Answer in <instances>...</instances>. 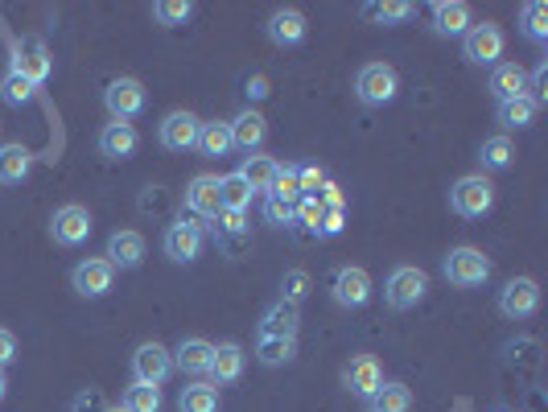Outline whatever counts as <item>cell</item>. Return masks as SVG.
Here are the masks:
<instances>
[{
    "instance_id": "cell-1",
    "label": "cell",
    "mask_w": 548,
    "mask_h": 412,
    "mask_svg": "<svg viewBox=\"0 0 548 412\" xmlns=\"http://www.w3.org/2000/svg\"><path fill=\"white\" fill-rule=\"evenodd\" d=\"M396 91H400V75L388 62H367L355 75V95H359V103H367V108H384V103L396 99Z\"/></svg>"
},
{
    "instance_id": "cell-2",
    "label": "cell",
    "mask_w": 548,
    "mask_h": 412,
    "mask_svg": "<svg viewBox=\"0 0 548 412\" xmlns=\"http://www.w3.org/2000/svg\"><path fill=\"white\" fill-rule=\"evenodd\" d=\"M450 206H454L462 219H483L491 206H495V186H491V178H483V174L458 178L454 190H450Z\"/></svg>"
},
{
    "instance_id": "cell-3",
    "label": "cell",
    "mask_w": 548,
    "mask_h": 412,
    "mask_svg": "<svg viewBox=\"0 0 548 412\" xmlns=\"http://www.w3.org/2000/svg\"><path fill=\"white\" fill-rule=\"evenodd\" d=\"M441 272H445V281L458 285V289H478L491 277V260L478 248H454L441 260Z\"/></svg>"
},
{
    "instance_id": "cell-4",
    "label": "cell",
    "mask_w": 548,
    "mask_h": 412,
    "mask_svg": "<svg viewBox=\"0 0 548 412\" xmlns=\"http://www.w3.org/2000/svg\"><path fill=\"white\" fill-rule=\"evenodd\" d=\"M425 293H429V277H425L421 268H413V264L392 268V277L384 285V301L392 309H417L425 301Z\"/></svg>"
},
{
    "instance_id": "cell-5",
    "label": "cell",
    "mask_w": 548,
    "mask_h": 412,
    "mask_svg": "<svg viewBox=\"0 0 548 412\" xmlns=\"http://www.w3.org/2000/svg\"><path fill=\"white\" fill-rule=\"evenodd\" d=\"M91 227H95V223H91L87 206L66 202V206H58L54 219H50V239H54V244H62V248H79V244H87Z\"/></svg>"
},
{
    "instance_id": "cell-6",
    "label": "cell",
    "mask_w": 548,
    "mask_h": 412,
    "mask_svg": "<svg viewBox=\"0 0 548 412\" xmlns=\"http://www.w3.org/2000/svg\"><path fill=\"white\" fill-rule=\"evenodd\" d=\"M462 54L474 66H495L503 58V29L491 21H478L462 33Z\"/></svg>"
},
{
    "instance_id": "cell-7",
    "label": "cell",
    "mask_w": 548,
    "mask_h": 412,
    "mask_svg": "<svg viewBox=\"0 0 548 412\" xmlns=\"http://www.w3.org/2000/svg\"><path fill=\"white\" fill-rule=\"evenodd\" d=\"M169 371H174V351H165L161 342H141L132 355V375L136 384H153L161 388L169 380Z\"/></svg>"
},
{
    "instance_id": "cell-8",
    "label": "cell",
    "mask_w": 548,
    "mask_h": 412,
    "mask_svg": "<svg viewBox=\"0 0 548 412\" xmlns=\"http://www.w3.org/2000/svg\"><path fill=\"white\" fill-rule=\"evenodd\" d=\"M13 75H21L25 83H33V87H42L46 79H50V71H54V62H50V50L38 42V38H25V42H17L13 46V66H9Z\"/></svg>"
},
{
    "instance_id": "cell-9",
    "label": "cell",
    "mask_w": 548,
    "mask_h": 412,
    "mask_svg": "<svg viewBox=\"0 0 548 412\" xmlns=\"http://www.w3.org/2000/svg\"><path fill=\"white\" fill-rule=\"evenodd\" d=\"M145 103H149V95H145L141 79H116V83L104 91V108H108L112 120H120V124H128V120L141 116Z\"/></svg>"
},
{
    "instance_id": "cell-10",
    "label": "cell",
    "mask_w": 548,
    "mask_h": 412,
    "mask_svg": "<svg viewBox=\"0 0 548 412\" xmlns=\"http://www.w3.org/2000/svg\"><path fill=\"white\" fill-rule=\"evenodd\" d=\"M198 132H202V120L194 112H169L157 124V141L169 153H186V149H198Z\"/></svg>"
},
{
    "instance_id": "cell-11",
    "label": "cell",
    "mask_w": 548,
    "mask_h": 412,
    "mask_svg": "<svg viewBox=\"0 0 548 412\" xmlns=\"http://www.w3.org/2000/svg\"><path fill=\"white\" fill-rule=\"evenodd\" d=\"M71 285H75V293L79 297H108L112 293V285H116V268L108 264V256L104 260H79L75 264V272H71Z\"/></svg>"
},
{
    "instance_id": "cell-12",
    "label": "cell",
    "mask_w": 548,
    "mask_h": 412,
    "mask_svg": "<svg viewBox=\"0 0 548 412\" xmlns=\"http://www.w3.org/2000/svg\"><path fill=\"white\" fill-rule=\"evenodd\" d=\"M342 384H347L351 396L371 400L375 392L384 388V367H380V359H375V355H355L347 367H342Z\"/></svg>"
},
{
    "instance_id": "cell-13",
    "label": "cell",
    "mask_w": 548,
    "mask_h": 412,
    "mask_svg": "<svg viewBox=\"0 0 548 412\" xmlns=\"http://www.w3.org/2000/svg\"><path fill=\"white\" fill-rule=\"evenodd\" d=\"M540 309V285L532 277H516L507 281L499 293V314L503 318H532Z\"/></svg>"
},
{
    "instance_id": "cell-14",
    "label": "cell",
    "mask_w": 548,
    "mask_h": 412,
    "mask_svg": "<svg viewBox=\"0 0 548 412\" xmlns=\"http://www.w3.org/2000/svg\"><path fill=\"white\" fill-rule=\"evenodd\" d=\"M161 248L174 264H194L202 256V227L198 223H169Z\"/></svg>"
},
{
    "instance_id": "cell-15",
    "label": "cell",
    "mask_w": 548,
    "mask_h": 412,
    "mask_svg": "<svg viewBox=\"0 0 548 412\" xmlns=\"http://www.w3.org/2000/svg\"><path fill=\"white\" fill-rule=\"evenodd\" d=\"M330 293H334V301H338L342 309H359V305L371 301V277H367L363 268L347 264V268H338V272H334Z\"/></svg>"
},
{
    "instance_id": "cell-16",
    "label": "cell",
    "mask_w": 548,
    "mask_h": 412,
    "mask_svg": "<svg viewBox=\"0 0 548 412\" xmlns=\"http://www.w3.org/2000/svg\"><path fill=\"white\" fill-rule=\"evenodd\" d=\"M305 33H310V25H305V13H301V9H277V13L268 17V42L281 46V50L301 46Z\"/></svg>"
},
{
    "instance_id": "cell-17",
    "label": "cell",
    "mask_w": 548,
    "mask_h": 412,
    "mask_svg": "<svg viewBox=\"0 0 548 412\" xmlns=\"http://www.w3.org/2000/svg\"><path fill=\"white\" fill-rule=\"evenodd\" d=\"M186 211H190V215H202V219H219V211H223V202H219V178L198 174V178L186 186Z\"/></svg>"
},
{
    "instance_id": "cell-18",
    "label": "cell",
    "mask_w": 548,
    "mask_h": 412,
    "mask_svg": "<svg viewBox=\"0 0 548 412\" xmlns=\"http://www.w3.org/2000/svg\"><path fill=\"white\" fill-rule=\"evenodd\" d=\"M95 145H99V153H104L108 161H128V157L136 153V145H141V136H136L132 124L112 120V124H104V132H99Z\"/></svg>"
},
{
    "instance_id": "cell-19",
    "label": "cell",
    "mask_w": 548,
    "mask_h": 412,
    "mask_svg": "<svg viewBox=\"0 0 548 412\" xmlns=\"http://www.w3.org/2000/svg\"><path fill=\"white\" fill-rule=\"evenodd\" d=\"M108 264L112 268H141L145 264V235L141 231H116L108 239Z\"/></svg>"
},
{
    "instance_id": "cell-20",
    "label": "cell",
    "mask_w": 548,
    "mask_h": 412,
    "mask_svg": "<svg viewBox=\"0 0 548 412\" xmlns=\"http://www.w3.org/2000/svg\"><path fill=\"white\" fill-rule=\"evenodd\" d=\"M470 25L474 17H470V5H462V0H437L433 5V29L441 38H462Z\"/></svg>"
},
{
    "instance_id": "cell-21",
    "label": "cell",
    "mask_w": 548,
    "mask_h": 412,
    "mask_svg": "<svg viewBox=\"0 0 548 412\" xmlns=\"http://www.w3.org/2000/svg\"><path fill=\"white\" fill-rule=\"evenodd\" d=\"M227 128H231V145L244 149V153H256L264 145V136H268V124H264L260 112H239Z\"/></svg>"
},
{
    "instance_id": "cell-22",
    "label": "cell",
    "mask_w": 548,
    "mask_h": 412,
    "mask_svg": "<svg viewBox=\"0 0 548 412\" xmlns=\"http://www.w3.org/2000/svg\"><path fill=\"white\" fill-rule=\"evenodd\" d=\"M528 91V71L520 62H495V71H491V95L503 103V99H516Z\"/></svg>"
},
{
    "instance_id": "cell-23",
    "label": "cell",
    "mask_w": 548,
    "mask_h": 412,
    "mask_svg": "<svg viewBox=\"0 0 548 412\" xmlns=\"http://www.w3.org/2000/svg\"><path fill=\"white\" fill-rule=\"evenodd\" d=\"M297 326H301V309L293 301H277L264 314L260 322V334L264 338H297Z\"/></svg>"
},
{
    "instance_id": "cell-24",
    "label": "cell",
    "mask_w": 548,
    "mask_h": 412,
    "mask_svg": "<svg viewBox=\"0 0 548 412\" xmlns=\"http://www.w3.org/2000/svg\"><path fill=\"white\" fill-rule=\"evenodd\" d=\"M244 367H248V355H244V347L239 342H223V347H215V355H211V375L219 384H235L239 375H244Z\"/></svg>"
},
{
    "instance_id": "cell-25",
    "label": "cell",
    "mask_w": 548,
    "mask_h": 412,
    "mask_svg": "<svg viewBox=\"0 0 548 412\" xmlns=\"http://www.w3.org/2000/svg\"><path fill=\"white\" fill-rule=\"evenodd\" d=\"M211 355H215V347L207 338H186L182 347L174 351V367L186 371V375H207L211 371Z\"/></svg>"
},
{
    "instance_id": "cell-26",
    "label": "cell",
    "mask_w": 548,
    "mask_h": 412,
    "mask_svg": "<svg viewBox=\"0 0 548 412\" xmlns=\"http://www.w3.org/2000/svg\"><path fill=\"white\" fill-rule=\"evenodd\" d=\"M29 169H33V153L25 145H0V182L17 186L29 178Z\"/></svg>"
},
{
    "instance_id": "cell-27",
    "label": "cell",
    "mask_w": 548,
    "mask_h": 412,
    "mask_svg": "<svg viewBox=\"0 0 548 412\" xmlns=\"http://www.w3.org/2000/svg\"><path fill=\"white\" fill-rule=\"evenodd\" d=\"M478 161H483V169H491V174H499V169H507L511 161H516V145H511V136H487L483 149H478Z\"/></svg>"
},
{
    "instance_id": "cell-28",
    "label": "cell",
    "mask_w": 548,
    "mask_h": 412,
    "mask_svg": "<svg viewBox=\"0 0 548 412\" xmlns=\"http://www.w3.org/2000/svg\"><path fill=\"white\" fill-rule=\"evenodd\" d=\"M235 145H231V128L223 120H211V124H202L198 132V153L202 157H227Z\"/></svg>"
},
{
    "instance_id": "cell-29",
    "label": "cell",
    "mask_w": 548,
    "mask_h": 412,
    "mask_svg": "<svg viewBox=\"0 0 548 412\" xmlns=\"http://www.w3.org/2000/svg\"><path fill=\"white\" fill-rule=\"evenodd\" d=\"M272 174H277V161H272V157H260V153H252L244 165H239V178L252 186V194H268Z\"/></svg>"
},
{
    "instance_id": "cell-30",
    "label": "cell",
    "mask_w": 548,
    "mask_h": 412,
    "mask_svg": "<svg viewBox=\"0 0 548 412\" xmlns=\"http://www.w3.org/2000/svg\"><path fill=\"white\" fill-rule=\"evenodd\" d=\"M219 202H223V211L244 215L248 202H252V186L239 178V174H227V178H219Z\"/></svg>"
},
{
    "instance_id": "cell-31",
    "label": "cell",
    "mask_w": 548,
    "mask_h": 412,
    "mask_svg": "<svg viewBox=\"0 0 548 412\" xmlns=\"http://www.w3.org/2000/svg\"><path fill=\"white\" fill-rule=\"evenodd\" d=\"M536 103L528 99V95H516V99H503L499 103V124L503 128H528L532 120H536Z\"/></svg>"
},
{
    "instance_id": "cell-32",
    "label": "cell",
    "mask_w": 548,
    "mask_h": 412,
    "mask_svg": "<svg viewBox=\"0 0 548 412\" xmlns=\"http://www.w3.org/2000/svg\"><path fill=\"white\" fill-rule=\"evenodd\" d=\"M371 412H413V392L404 384H384L371 396Z\"/></svg>"
},
{
    "instance_id": "cell-33",
    "label": "cell",
    "mask_w": 548,
    "mask_h": 412,
    "mask_svg": "<svg viewBox=\"0 0 548 412\" xmlns=\"http://www.w3.org/2000/svg\"><path fill=\"white\" fill-rule=\"evenodd\" d=\"M161 388H153V384H132L128 392H124V400H120V408L124 412H161Z\"/></svg>"
},
{
    "instance_id": "cell-34",
    "label": "cell",
    "mask_w": 548,
    "mask_h": 412,
    "mask_svg": "<svg viewBox=\"0 0 548 412\" xmlns=\"http://www.w3.org/2000/svg\"><path fill=\"white\" fill-rule=\"evenodd\" d=\"M268 198H281V202H301V182H297V165H277L272 174V186H268Z\"/></svg>"
},
{
    "instance_id": "cell-35",
    "label": "cell",
    "mask_w": 548,
    "mask_h": 412,
    "mask_svg": "<svg viewBox=\"0 0 548 412\" xmlns=\"http://www.w3.org/2000/svg\"><path fill=\"white\" fill-rule=\"evenodd\" d=\"M178 408H182V412H219V392H215V384H190V388L182 392Z\"/></svg>"
},
{
    "instance_id": "cell-36",
    "label": "cell",
    "mask_w": 548,
    "mask_h": 412,
    "mask_svg": "<svg viewBox=\"0 0 548 412\" xmlns=\"http://www.w3.org/2000/svg\"><path fill=\"white\" fill-rule=\"evenodd\" d=\"M256 355H260V363H268V367H281V363H289V359L297 355V342H293V338H264V334H260Z\"/></svg>"
},
{
    "instance_id": "cell-37",
    "label": "cell",
    "mask_w": 548,
    "mask_h": 412,
    "mask_svg": "<svg viewBox=\"0 0 548 412\" xmlns=\"http://www.w3.org/2000/svg\"><path fill=\"white\" fill-rule=\"evenodd\" d=\"M520 25L532 42H548V5L544 0H528L524 13H520Z\"/></svg>"
},
{
    "instance_id": "cell-38",
    "label": "cell",
    "mask_w": 548,
    "mask_h": 412,
    "mask_svg": "<svg viewBox=\"0 0 548 412\" xmlns=\"http://www.w3.org/2000/svg\"><path fill=\"white\" fill-rule=\"evenodd\" d=\"M190 13H194L190 0H157L153 5V17L161 25H182V21H190Z\"/></svg>"
},
{
    "instance_id": "cell-39",
    "label": "cell",
    "mask_w": 548,
    "mask_h": 412,
    "mask_svg": "<svg viewBox=\"0 0 548 412\" xmlns=\"http://www.w3.org/2000/svg\"><path fill=\"white\" fill-rule=\"evenodd\" d=\"M322 215H326V206H322L318 198H301V202L293 206V223H305L314 235H318V227H322Z\"/></svg>"
},
{
    "instance_id": "cell-40",
    "label": "cell",
    "mask_w": 548,
    "mask_h": 412,
    "mask_svg": "<svg viewBox=\"0 0 548 412\" xmlns=\"http://www.w3.org/2000/svg\"><path fill=\"white\" fill-rule=\"evenodd\" d=\"M33 91H38V87L25 83V79H21V75H13V71H9V79H5V83H0V95H5L9 103H17V108L33 99Z\"/></svg>"
},
{
    "instance_id": "cell-41",
    "label": "cell",
    "mask_w": 548,
    "mask_h": 412,
    "mask_svg": "<svg viewBox=\"0 0 548 412\" xmlns=\"http://www.w3.org/2000/svg\"><path fill=\"white\" fill-rule=\"evenodd\" d=\"M297 182H301V198H318V190L326 186V174L318 165H297Z\"/></svg>"
},
{
    "instance_id": "cell-42",
    "label": "cell",
    "mask_w": 548,
    "mask_h": 412,
    "mask_svg": "<svg viewBox=\"0 0 548 412\" xmlns=\"http://www.w3.org/2000/svg\"><path fill=\"white\" fill-rule=\"evenodd\" d=\"M281 289H285V297H281V301H293V305H297L305 293H310V272H301V268L285 272V285H281Z\"/></svg>"
},
{
    "instance_id": "cell-43",
    "label": "cell",
    "mask_w": 548,
    "mask_h": 412,
    "mask_svg": "<svg viewBox=\"0 0 548 412\" xmlns=\"http://www.w3.org/2000/svg\"><path fill=\"white\" fill-rule=\"evenodd\" d=\"M363 13H367V17H380V21L388 25V21H404V17H413V5H367Z\"/></svg>"
},
{
    "instance_id": "cell-44",
    "label": "cell",
    "mask_w": 548,
    "mask_h": 412,
    "mask_svg": "<svg viewBox=\"0 0 548 412\" xmlns=\"http://www.w3.org/2000/svg\"><path fill=\"white\" fill-rule=\"evenodd\" d=\"M264 219H268V223H293V202L264 198Z\"/></svg>"
},
{
    "instance_id": "cell-45",
    "label": "cell",
    "mask_w": 548,
    "mask_h": 412,
    "mask_svg": "<svg viewBox=\"0 0 548 412\" xmlns=\"http://www.w3.org/2000/svg\"><path fill=\"white\" fill-rule=\"evenodd\" d=\"M544 87H548V66H536V75L528 79V91H524V95L536 103V108H540V103L548 99V91H544Z\"/></svg>"
},
{
    "instance_id": "cell-46",
    "label": "cell",
    "mask_w": 548,
    "mask_h": 412,
    "mask_svg": "<svg viewBox=\"0 0 548 412\" xmlns=\"http://www.w3.org/2000/svg\"><path fill=\"white\" fill-rule=\"evenodd\" d=\"M13 359H17V338H13V330H0V371H5Z\"/></svg>"
},
{
    "instance_id": "cell-47",
    "label": "cell",
    "mask_w": 548,
    "mask_h": 412,
    "mask_svg": "<svg viewBox=\"0 0 548 412\" xmlns=\"http://www.w3.org/2000/svg\"><path fill=\"white\" fill-rule=\"evenodd\" d=\"M342 231V206H330V211L322 215V227H318V235H338Z\"/></svg>"
},
{
    "instance_id": "cell-48",
    "label": "cell",
    "mask_w": 548,
    "mask_h": 412,
    "mask_svg": "<svg viewBox=\"0 0 548 412\" xmlns=\"http://www.w3.org/2000/svg\"><path fill=\"white\" fill-rule=\"evenodd\" d=\"M322 206H326V211H330V206H342V190H338L334 182L322 186Z\"/></svg>"
},
{
    "instance_id": "cell-49",
    "label": "cell",
    "mask_w": 548,
    "mask_h": 412,
    "mask_svg": "<svg viewBox=\"0 0 548 412\" xmlns=\"http://www.w3.org/2000/svg\"><path fill=\"white\" fill-rule=\"evenodd\" d=\"M219 215H223V227H227L231 235L244 231V215H235V211H219Z\"/></svg>"
},
{
    "instance_id": "cell-50",
    "label": "cell",
    "mask_w": 548,
    "mask_h": 412,
    "mask_svg": "<svg viewBox=\"0 0 548 412\" xmlns=\"http://www.w3.org/2000/svg\"><path fill=\"white\" fill-rule=\"evenodd\" d=\"M5 392H9V380H5V371H0V400H5Z\"/></svg>"
},
{
    "instance_id": "cell-51",
    "label": "cell",
    "mask_w": 548,
    "mask_h": 412,
    "mask_svg": "<svg viewBox=\"0 0 548 412\" xmlns=\"http://www.w3.org/2000/svg\"><path fill=\"white\" fill-rule=\"evenodd\" d=\"M104 412H124V408H120V404H116V408H104Z\"/></svg>"
}]
</instances>
